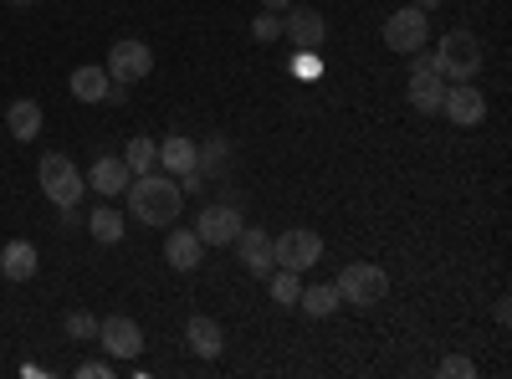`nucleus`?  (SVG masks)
<instances>
[{"instance_id": "nucleus-1", "label": "nucleus", "mask_w": 512, "mask_h": 379, "mask_svg": "<svg viewBox=\"0 0 512 379\" xmlns=\"http://www.w3.org/2000/svg\"><path fill=\"white\" fill-rule=\"evenodd\" d=\"M128 216L144 221V226H169V221H180V210H185V190L175 175H164V170H149V175H134L128 180Z\"/></svg>"}, {"instance_id": "nucleus-2", "label": "nucleus", "mask_w": 512, "mask_h": 379, "mask_svg": "<svg viewBox=\"0 0 512 379\" xmlns=\"http://www.w3.org/2000/svg\"><path fill=\"white\" fill-rule=\"evenodd\" d=\"M36 180H41V195H47L57 210L82 205V195H88V175H82L77 164H72V154H41Z\"/></svg>"}, {"instance_id": "nucleus-3", "label": "nucleus", "mask_w": 512, "mask_h": 379, "mask_svg": "<svg viewBox=\"0 0 512 379\" xmlns=\"http://www.w3.org/2000/svg\"><path fill=\"white\" fill-rule=\"evenodd\" d=\"M431 62H436V72L446 82H472L482 72V41L472 31H446L441 47L431 52Z\"/></svg>"}, {"instance_id": "nucleus-4", "label": "nucleus", "mask_w": 512, "mask_h": 379, "mask_svg": "<svg viewBox=\"0 0 512 379\" xmlns=\"http://www.w3.org/2000/svg\"><path fill=\"white\" fill-rule=\"evenodd\" d=\"M333 287H338V298H344V303L374 308V303H384V292H390V272L374 267V262H349L344 272L333 277Z\"/></svg>"}, {"instance_id": "nucleus-5", "label": "nucleus", "mask_w": 512, "mask_h": 379, "mask_svg": "<svg viewBox=\"0 0 512 379\" xmlns=\"http://www.w3.org/2000/svg\"><path fill=\"white\" fill-rule=\"evenodd\" d=\"M425 41H431V11L400 6L395 16H384V47H390L395 57H415V52H425Z\"/></svg>"}, {"instance_id": "nucleus-6", "label": "nucleus", "mask_w": 512, "mask_h": 379, "mask_svg": "<svg viewBox=\"0 0 512 379\" xmlns=\"http://www.w3.org/2000/svg\"><path fill=\"white\" fill-rule=\"evenodd\" d=\"M272 251H277V267H287V272H308V267L323 262V236L308 231V226H292V231L272 236Z\"/></svg>"}, {"instance_id": "nucleus-7", "label": "nucleus", "mask_w": 512, "mask_h": 379, "mask_svg": "<svg viewBox=\"0 0 512 379\" xmlns=\"http://www.w3.org/2000/svg\"><path fill=\"white\" fill-rule=\"evenodd\" d=\"M103 67H108L113 82H144L154 72V52L144 47L139 36H123V41H113V52H108Z\"/></svg>"}, {"instance_id": "nucleus-8", "label": "nucleus", "mask_w": 512, "mask_h": 379, "mask_svg": "<svg viewBox=\"0 0 512 379\" xmlns=\"http://www.w3.org/2000/svg\"><path fill=\"white\" fill-rule=\"evenodd\" d=\"M98 344H103L108 359H139V349H144V328H139L134 318H123V313L98 318Z\"/></svg>"}, {"instance_id": "nucleus-9", "label": "nucleus", "mask_w": 512, "mask_h": 379, "mask_svg": "<svg viewBox=\"0 0 512 379\" xmlns=\"http://www.w3.org/2000/svg\"><path fill=\"white\" fill-rule=\"evenodd\" d=\"M441 113L456 123V129H477V123L487 118V98L477 82H451L446 98H441Z\"/></svg>"}, {"instance_id": "nucleus-10", "label": "nucleus", "mask_w": 512, "mask_h": 379, "mask_svg": "<svg viewBox=\"0 0 512 379\" xmlns=\"http://www.w3.org/2000/svg\"><path fill=\"white\" fill-rule=\"evenodd\" d=\"M405 98H410L420 113H441V98H446V77L436 72V62H431V57H420V62L410 67V88H405Z\"/></svg>"}, {"instance_id": "nucleus-11", "label": "nucleus", "mask_w": 512, "mask_h": 379, "mask_svg": "<svg viewBox=\"0 0 512 379\" xmlns=\"http://www.w3.org/2000/svg\"><path fill=\"white\" fill-rule=\"evenodd\" d=\"M231 246H236V257L246 262V272H251V277H267V272L277 267V251H272V231H262V226H241Z\"/></svg>"}, {"instance_id": "nucleus-12", "label": "nucleus", "mask_w": 512, "mask_h": 379, "mask_svg": "<svg viewBox=\"0 0 512 379\" xmlns=\"http://www.w3.org/2000/svg\"><path fill=\"white\" fill-rule=\"evenodd\" d=\"M241 231V210L236 205H205L200 216H195V236L205 246H231Z\"/></svg>"}, {"instance_id": "nucleus-13", "label": "nucleus", "mask_w": 512, "mask_h": 379, "mask_svg": "<svg viewBox=\"0 0 512 379\" xmlns=\"http://www.w3.org/2000/svg\"><path fill=\"white\" fill-rule=\"evenodd\" d=\"M164 262L175 267V272H195V267L205 262V241L195 236V226H190V231L180 226V231L164 236Z\"/></svg>"}, {"instance_id": "nucleus-14", "label": "nucleus", "mask_w": 512, "mask_h": 379, "mask_svg": "<svg viewBox=\"0 0 512 379\" xmlns=\"http://www.w3.org/2000/svg\"><path fill=\"white\" fill-rule=\"evenodd\" d=\"M282 36L292 41V47H303V52H318V47H323V36H328V21H323L318 11H287Z\"/></svg>"}, {"instance_id": "nucleus-15", "label": "nucleus", "mask_w": 512, "mask_h": 379, "mask_svg": "<svg viewBox=\"0 0 512 379\" xmlns=\"http://www.w3.org/2000/svg\"><path fill=\"white\" fill-rule=\"evenodd\" d=\"M128 180H134V170H128L123 159H113V154H103L93 170H88V190H98L103 200H113V195H123L128 190Z\"/></svg>"}, {"instance_id": "nucleus-16", "label": "nucleus", "mask_w": 512, "mask_h": 379, "mask_svg": "<svg viewBox=\"0 0 512 379\" xmlns=\"http://www.w3.org/2000/svg\"><path fill=\"white\" fill-rule=\"evenodd\" d=\"M185 344L200 354V359H216L221 349H226V328L216 323V318H205V313H195L190 323H185Z\"/></svg>"}, {"instance_id": "nucleus-17", "label": "nucleus", "mask_w": 512, "mask_h": 379, "mask_svg": "<svg viewBox=\"0 0 512 379\" xmlns=\"http://www.w3.org/2000/svg\"><path fill=\"white\" fill-rule=\"evenodd\" d=\"M159 170H164V175H175V180L200 175V170H195V139H185V134H169V139L159 144Z\"/></svg>"}, {"instance_id": "nucleus-18", "label": "nucleus", "mask_w": 512, "mask_h": 379, "mask_svg": "<svg viewBox=\"0 0 512 379\" xmlns=\"http://www.w3.org/2000/svg\"><path fill=\"white\" fill-rule=\"evenodd\" d=\"M41 267L36 246L31 241H6V251H0V272H6V282H31Z\"/></svg>"}, {"instance_id": "nucleus-19", "label": "nucleus", "mask_w": 512, "mask_h": 379, "mask_svg": "<svg viewBox=\"0 0 512 379\" xmlns=\"http://www.w3.org/2000/svg\"><path fill=\"white\" fill-rule=\"evenodd\" d=\"M108 88H113L108 67H72V98L77 103H108Z\"/></svg>"}, {"instance_id": "nucleus-20", "label": "nucleus", "mask_w": 512, "mask_h": 379, "mask_svg": "<svg viewBox=\"0 0 512 379\" xmlns=\"http://www.w3.org/2000/svg\"><path fill=\"white\" fill-rule=\"evenodd\" d=\"M226 164H231V144H226L221 134H210L205 144H195V170H200V180L226 175Z\"/></svg>"}, {"instance_id": "nucleus-21", "label": "nucleus", "mask_w": 512, "mask_h": 379, "mask_svg": "<svg viewBox=\"0 0 512 379\" xmlns=\"http://www.w3.org/2000/svg\"><path fill=\"white\" fill-rule=\"evenodd\" d=\"M6 129H11V139L31 144V139L41 134V108H36L31 98H16V103L6 108Z\"/></svg>"}, {"instance_id": "nucleus-22", "label": "nucleus", "mask_w": 512, "mask_h": 379, "mask_svg": "<svg viewBox=\"0 0 512 379\" xmlns=\"http://www.w3.org/2000/svg\"><path fill=\"white\" fill-rule=\"evenodd\" d=\"M82 226L93 231V241H103V246H118V241H123V210H118V205H98V210H93V216L82 221Z\"/></svg>"}, {"instance_id": "nucleus-23", "label": "nucleus", "mask_w": 512, "mask_h": 379, "mask_svg": "<svg viewBox=\"0 0 512 379\" xmlns=\"http://www.w3.org/2000/svg\"><path fill=\"white\" fill-rule=\"evenodd\" d=\"M297 308H308L313 318H333L338 308H344V298H338V287H333V282H318V287H303Z\"/></svg>"}, {"instance_id": "nucleus-24", "label": "nucleus", "mask_w": 512, "mask_h": 379, "mask_svg": "<svg viewBox=\"0 0 512 379\" xmlns=\"http://www.w3.org/2000/svg\"><path fill=\"white\" fill-rule=\"evenodd\" d=\"M123 164H128V170H134V175H149V170H159V144L154 139H128V149H123Z\"/></svg>"}, {"instance_id": "nucleus-25", "label": "nucleus", "mask_w": 512, "mask_h": 379, "mask_svg": "<svg viewBox=\"0 0 512 379\" xmlns=\"http://www.w3.org/2000/svg\"><path fill=\"white\" fill-rule=\"evenodd\" d=\"M267 277H272V303H277V308H297V298H303V282H297V277H303V272L272 267Z\"/></svg>"}, {"instance_id": "nucleus-26", "label": "nucleus", "mask_w": 512, "mask_h": 379, "mask_svg": "<svg viewBox=\"0 0 512 379\" xmlns=\"http://www.w3.org/2000/svg\"><path fill=\"white\" fill-rule=\"evenodd\" d=\"M67 333H72L77 344H88V339H98V318L77 308V313H67Z\"/></svg>"}, {"instance_id": "nucleus-27", "label": "nucleus", "mask_w": 512, "mask_h": 379, "mask_svg": "<svg viewBox=\"0 0 512 379\" xmlns=\"http://www.w3.org/2000/svg\"><path fill=\"white\" fill-rule=\"evenodd\" d=\"M436 374H441V379H477V364L461 359V354H446V359L436 364Z\"/></svg>"}, {"instance_id": "nucleus-28", "label": "nucleus", "mask_w": 512, "mask_h": 379, "mask_svg": "<svg viewBox=\"0 0 512 379\" xmlns=\"http://www.w3.org/2000/svg\"><path fill=\"white\" fill-rule=\"evenodd\" d=\"M251 36L256 41H277L282 36V11H262V16L251 21Z\"/></svg>"}, {"instance_id": "nucleus-29", "label": "nucleus", "mask_w": 512, "mask_h": 379, "mask_svg": "<svg viewBox=\"0 0 512 379\" xmlns=\"http://www.w3.org/2000/svg\"><path fill=\"white\" fill-rule=\"evenodd\" d=\"M113 374V359H88V364H77V379H108Z\"/></svg>"}, {"instance_id": "nucleus-30", "label": "nucleus", "mask_w": 512, "mask_h": 379, "mask_svg": "<svg viewBox=\"0 0 512 379\" xmlns=\"http://www.w3.org/2000/svg\"><path fill=\"white\" fill-rule=\"evenodd\" d=\"M318 72H323V67H318V57L297 47V77H318Z\"/></svg>"}, {"instance_id": "nucleus-31", "label": "nucleus", "mask_w": 512, "mask_h": 379, "mask_svg": "<svg viewBox=\"0 0 512 379\" xmlns=\"http://www.w3.org/2000/svg\"><path fill=\"white\" fill-rule=\"evenodd\" d=\"M262 11H292V0H262Z\"/></svg>"}, {"instance_id": "nucleus-32", "label": "nucleus", "mask_w": 512, "mask_h": 379, "mask_svg": "<svg viewBox=\"0 0 512 379\" xmlns=\"http://www.w3.org/2000/svg\"><path fill=\"white\" fill-rule=\"evenodd\" d=\"M415 6H420V11H436V6H441V0H415Z\"/></svg>"}, {"instance_id": "nucleus-33", "label": "nucleus", "mask_w": 512, "mask_h": 379, "mask_svg": "<svg viewBox=\"0 0 512 379\" xmlns=\"http://www.w3.org/2000/svg\"><path fill=\"white\" fill-rule=\"evenodd\" d=\"M6 6H36V0H6Z\"/></svg>"}]
</instances>
